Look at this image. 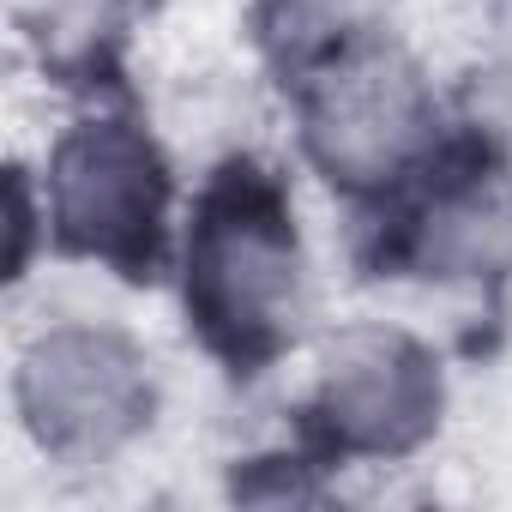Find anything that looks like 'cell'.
Here are the masks:
<instances>
[{
  "mask_svg": "<svg viewBox=\"0 0 512 512\" xmlns=\"http://www.w3.org/2000/svg\"><path fill=\"white\" fill-rule=\"evenodd\" d=\"M296 272L302 253L284 187L253 163L217 169L187 235V308L205 344L235 368L272 356L296 308Z\"/></svg>",
  "mask_w": 512,
  "mask_h": 512,
  "instance_id": "obj_1",
  "label": "cell"
},
{
  "mask_svg": "<svg viewBox=\"0 0 512 512\" xmlns=\"http://www.w3.org/2000/svg\"><path fill=\"white\" fill-rule=\"evenodd\" d=\"M169 175L157 145L127 121H85L55 151V223L73 253L151 278L163 253Z\"/></svg>",
  "mask_w": 512,
  "mask_h": 512,
  "instance_id": "obj_2",
  "label": "cell"
},
{
  "mask_svg": "<svg viewBox=\"0 0 512 512\" xmlns=\"http://www.w3.org/2000/svg\"><path fill=\"white\" fill-rule=\"evenodd\" d=\"M19 410L61 458H103L151 416V374L115 332H49L19 368Z\"/></svg>",
  "mask_w": 512,
  "mask_h": 512,
  "instance_id": "obj_3",
  "label": "cell"
},
{
  "mask_svg": "<svg viewBox=\"0 0 512 512\" xmlns=\"http://www.w3.org/2000/svg\"><path fill=\"white\" fill-rule=\"evenodd\" d=\"M428 133H434L428 91L386 49L344 55L308 91V151L344 187H380L404 175V163L428 145Z\"/></svg>",
  "mask_w": 512,
  "mask_h": 512,
  "instance_id": "obj_4",
  "label": "cell"
},
{
  "mask_svg": "<svg viewBox=\"0 0 512 512\" xmlns=\"http://www.w3.org/2000/svg\"><path fill=\"white\" fill-rule=\"evenodd\" d=\"M320 422L344 452H410L440 422L434 356L386 326H356L326 350Z\"/></svg>",
  "mask_w": 512,
  "mask_h": 512,
  "instance_id": "obj_5",
  "label": "cell"
}]
</instances>
